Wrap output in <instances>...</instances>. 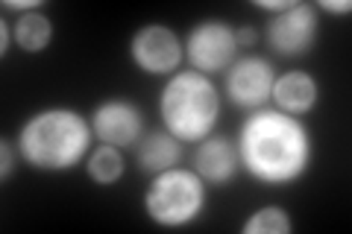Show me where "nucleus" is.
<instances>
[{"instance_id": "f257e3e1", "label": "nucleus", "mask_w": 352, "mask_h": 234, "mask_svg": "<svg viewBox=\"0 0 352 234\" xmlns=\"http://www.w3.org/2000/svg\"><path fill=\"white\" fill-rule=\"evenodd\" d=\"M238 155L252 179L264 185H291L311 161V138L300 120L285 111H258L241 129Z\"/></svg>"}, {"instance_id": "f03ea898", "label": "nucleus", "mask_w": 352, "mask_h": 234, "mask_svg": "<svg viewBox=\"0 0 352 234\" xmlns=\"http://www.w3.org/2000/svg\"><path fill=\"white\" fill-rule=\"evenodd\" d=\"M91 129L71 108H47L32 115L21 129L18 147L27 164L38 170H71L88 150Z\"/></svg>"}, {"instance_id": "7ed1b4c3", "label": "nucleus", "mask_w": 352, "mask_h": 234, "mask_svg": "<svg viewBox=\"0 0 352 234\" xmlns=\"http://www.w3.org/2000/svg\"><path fill=\"white\" fill-rule=\"evenodd\" d=\"M159 111L176 141H206L220 111L217 88L197 71L176 73L164 85Z\"/></svg>"}, {"instance_id": "20e7f679", "label": "nucleus", "mask_w": 352, "mask_h": 234, "mask_svg": "<svg viewBox=\"0 0 352 234\" xmlns=\"http://www.w3.org/2000/svg\"><path fill=\"white\" fill-rule=\"evenodd\" d=\"M206 205V187L200 182V173L170 167L153 179L150 191L144 196L147 214L162 222V226H188L200 217Z\"/></svg>"}, {"instance_id": "39448f33", "label": "nucleus", "mask_w": 352, "mask_h": 234, "mask_svg": "<svg viewBox=\"0 0 352 234\" xmlns=\"http://www.w3.org/2000/svg\"><path fill=\"white\" fill-rule=\"evenodd\" d=\"M188 59L200 73L223 71L238 50L235 30L223 24V21H206V24L194 27L188 36Z\"/></svg>"}, {"instance_id": "423d86ee", "label": "nucleus", "mask_w": 352, "mask_h": 234, "mask_svg": "<svg viewBox=\"0 0 352 234\" xmlns=\"http://www.w3.org/2000/svg\"><path fill=\"white\" fill-rule=\"evenodd\" d=\"M129 53H132V62L144 73H170L182 59V44L173 30L162 24H150V27H141L132 36Z\"/></svg>"}, {"instance_id": "0eeeda50", "label": "nucleus", "mask_w": 352, "mask_h": 234, "mask_svg": "<svg viewBox=\"0 0 352 234\" xmlns=\"http://www.w3.org/2000/svg\"><path fill=\"white\" fill-rule=\"evenodd\" d=\"M273 82H276L273 65L258 56H250V59L235 62L232 71L226 73V94L241 108H258L264 100H270Z\"/></svg>"}, {"instance_id": "6e6552de", "label": "nucleus", "mask_w": 352, "mask_h": 234, "mask_svg": "<svg viewBox=\"0 0 352 234\" xmlns=\"http://www.w3.org/2000/svg\"><path fill=\"white\" fill-rule=\"evenodd\" d=\"M267 38L273 50L282 56H302L317 38V18L314 9L305 3H294L267 24Z\"/></svg>"}, {"instance_id": "1a4fd4ad", "label": "nucleus", "mask_w": 352, "mask_h": 234, "mask_svg": "<svg viewBox=\"0 0 352 234\" xmlns=\"http://www.w3.org/2000/svg\"><path fill=\"white\" fill-rule=\"evenodd\" d=\"M91 129L109 147H129V143H135L141 138L144 120H141V111L132 103L109 100V103L97 106L94 117H91Z\"/></svg>"}, {"instance_id": "9d476101", "label": "nucleus", "mask_w": 352, "mask_h": 234, "mask_svg": "<svg viewBox=\"0 0 352 234\" xmlns=\"http://www.w3.org/2000/svg\"><path fill=\"white\" fill-rule=\"evenodd\" d=\"M194 167L206 182H229L238 170V150L226 138H208L194 152Z\"/></svg>"}, {"instance_id": "9b49d317", "label": "nucleus", "mask_w": 352, "mask_h": 234, "mask_svg": "<svg viewBox=\"0 0 352 234\" xmlns=\"http://www.w3.org/2000/svg\"><path fill=\"white\" fill-rule=\"evenodd\" d=\"M270 97L276 100V106L282 111H288V115H305V111H311L317 103V82L302 71H291L273 82Z\"/></svg>"}, {"instance_id": "f8f14e48", "label": "nucleus", "mask_w": 352, "mask_h": 234, "mask_svg": "<svg viewBox=\"0 0 352 234\" xmlns=\"http://www.w3.org/2000/svg\"><path fill=\"white\" fill-rule=\"evenodd\" d=\"M182 159V150L170 132H153L138 143V164L147 173H164L176 167Z\"/></svg>"}, {"instance_id": "ddd939ff", "label": "nucleus", "mask_w": 352, "mask_h": 234, "mask_svg": "<svg viewBox=\"0 0 352 234\" xmlns=\"http://www.w3.org/2000/svg\"><path fill=\"white\" fill-rule=\"evenodd\" d=\"M50 36H53L50 21L41 12H24L15 21V41L27 53H41L50 44Z\"/></svg>"}, {"instance_id": "4468645a", "label": "nucleus", "mask_w": 352, "mask_h": 234, "mask_svg": "<svg viewBox=\"0 0 352 234\" xmlns=\"http://www.w3.org/2000/svg\"><path fill=\"white\" fill-rule=\"evenodd\" d=\"M88 176L100 185H115L120 176H124V155L118 152V147H97L88 159Z\"/></svg>"}, {"instance_id": "2eb2a0df", "label": "nucleus", "mask_w": 352, "mask_h": 234, "mask_svg": "<svg viewBox=\"0 0 352 234\" xmlns=\"http://www.w3.org/2000/svg\"><path fill=\"white\" fill-rule=\"evenodd\" d=\"M291 231V220L282 208H261L244 222V234H285Z\"/></svg>"}, {"instance_id": "dca6fc26", "label": "nucleus", "mask_w": 352, "mask_h": 234, "mask_svg": "<svg viewBox=\"0 0 352 234\" xmlns=\"http://www.w3.org/2000/svg\"><path fill=\"white\" fill-rule=\"evenodd\" d=\"M256 6L261 9H273V12H285V9L294 6V0H256Z\"/></svg>"}, {"instance_id": "f3484780", "label": "nucleus", "mask_w": 352, "mask_h": 234, "mask_svg": "<svg viewBox=\"0 0 352 234\" xmlns=\"http://www.w3.org/2000/svg\"><path fill=\"white\" fill-rule=\"evenodd\" d=\"M235 44H238V47H250V44H256V30H252V27L238 30L235 32Z\"/></svg>"}, {"instance_id": "a211bd4d", "label": "nucleus", "mask_w": 352, "mask_h": 234, "mask_svg": "<svg viewBox=\"0 0 352 234\" xmlns=\"http://www.w3.org/2000/svg\"><path fill=\"white\" fill-rule=\"evenodd\" d=\"M0 152H3V170H0V176H3V182L9 179V176H12V155H9V141H3L0 143Z\"/></svg>"}, {"instance_id": "6ab92c4d", "label": "nucleus", "mask_w": 352, "mask_h": 234, "mask_svg": "<svg viewBox=\"0 0 352 234\" xmlns=\"http://www.w3.org/2000/svg\"><path fill=\"white\" fill-rule=\"evenodd\" d=\"M6 9H24V12H36L38 0H6Z\"/></svg>"}, {"instance_id": "aec40b11", "label": "nucleus", "mask_w": 352, "mask_h": 234, "mask_svg": "<svg viewBox=\"0 0 352 234\" xmlns=\"http://www.w3.org/2000/svg\"><path fill=\"white\" fill-rule=\"evenodd\" d=\"M320 6L329 9V12H349V9H352L349 0H340V3H338V0H320Z\"/></svg>"}, {"instance_id": "412c9836", "label": "nucleus", "mask_w": 352, "mask_h": 234, "mask_svg": "<svg viewBox=\"0 0 352 234\" xmlns=\"http://www.w3.org/2000/svg\"><path fill=\"white\" fill-rule=\"evenodd\" d=\"M0 36H3V53H6V47H9V27L6 24L0 27Z\"/></svg>"}]
</instances>
